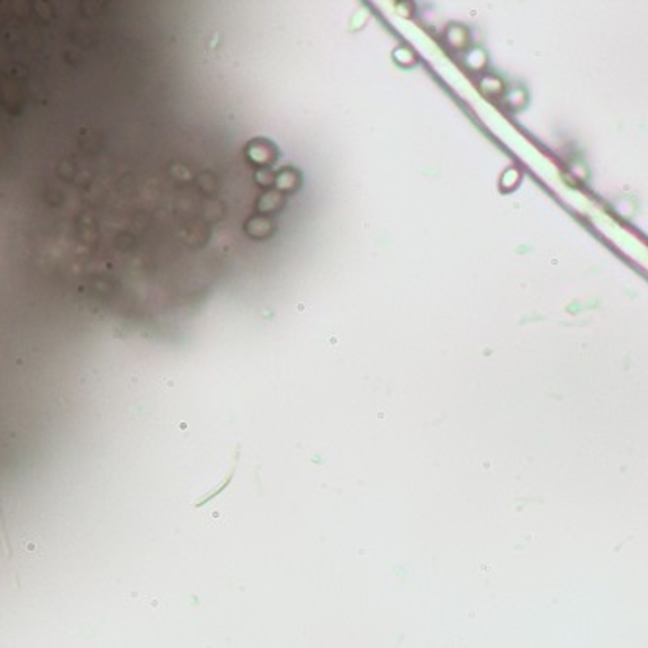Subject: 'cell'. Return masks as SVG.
Returning a JSON list of instances; mask_svg holds the SVG:
<instances>
[{
	"label": "cell",
	"instance_id": "cell-1",
	"mask_svg": "<svg viewBox=\"0 0 648 648\" xmlns=\"http://www.w3.org/2000/svg\"><path fill=\"white\" fill-rule=\"evenodd\" d=\"M469 29L466 25H450L446 29V43L456 51H461L469 45Z\"/></svg>",
	"mask_w": 648,
	"mask_h": 648
},
{
	"label": "cell",
	"instance_id": "cell-2",
	"mask_svg": "<svg viewBox=\"0 0 648 648\" xmlns=\"http://www.w3.org/2000/svg\"><path fill=\"white\" fill-rule=\"evenodd\" d=\"M479 88L485 96L492 97V99L506 94V86H504V82L496 74H485L479 80Z\"/></svg>",
	"mask_w": 648,
	"mask_h": 648
},
{
	"label": "cell",
	"instance_id": "cell-3",
	"mask_svg": "<svg viewBox=\"0 0 648 648\" xmlns=\"http://www.w3.org/2000/svg\"><path fill=\"white\" fill-rule=\"evenodd\" d=\"M520 181H522V171H520L516 166H508V168L503 171L501 180H499V189L503 193L516 191Z\"/></svg>",
	"mask_w": 648,
	"mask_h": 648
},
{
	"label": "cell",
	"instance_id": "cell-4",
	"mask_svg": "<svg viewBox=\"0 0 648 648\" xmlns=\"http://www.w3.org/2000/svg\"><path fill=\"white\" fill-rule=\"evenodd\" d=\"M466 64H468L473 72L485 71V69H487V55H485L481 49H475V51H471L468 57H466Z\"/></svg>",
	"mask_w": 648,
	"mask_h": 648
},
{
	"label": "cell",
	"instance_id": "cell-5",
	"mask_svg": "<svg viewBox=\"0 0 648 648\" xmlns=\"http://www.w3.org/2000/svg\"><path fill=\"white\" fill-rule=\"evenodd\" d=\"M504 101L510 109H520L526 104V92L522 88H510L506 94H504Z\"/></svg>",
	"mask_w": 648,
	"mask_h": 648
}]
</instances>
